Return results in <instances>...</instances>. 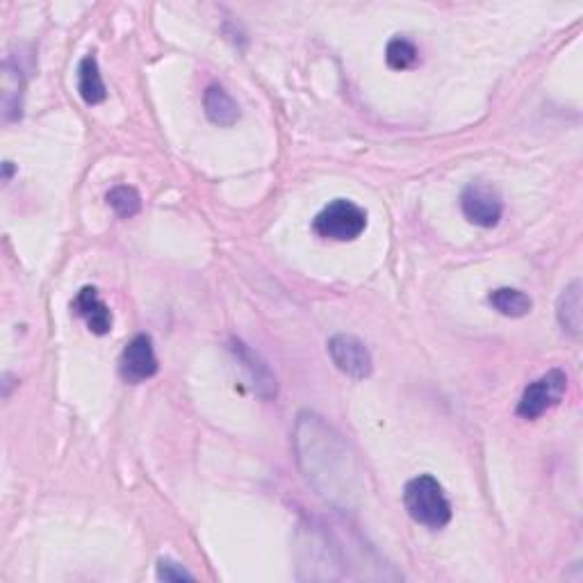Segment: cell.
Returning a JSON list of instances; mask_svg holds the SVG:
<instances>
[{
	"label": "cell",
	"instance_id": "obj_15",
	"mask_svg": "<svg viewBox=\"0 0 583 583\" xmlns=\"http://www.w3.org/2000/svg\"><path fill=\"white\" fill-rule=\"evenodd\" d=\"M385 62L394 71H408L420 62V51H417V46L410 39L394 37L388 41V48H385Z\"/></svg>",
	"mask_w": 583,
	"mask_h": 583
},
{
	"label": "cell",
	"instance_id": "obj_16",
	"mask_svg": "<svg viewBox=\"0 0 583 583\" xmlns=\"http://www.w3.org/2000/svg\"><path fill=\"white\" fill-rule=\"evenodd\" d=\"M105 199H108L110 208L123 219L135 217L137 212L142 210V196H139V192L135 190V187H130V185L112 187Z\"/></svg>",
	"mask_w": 583,
	"mask_h": 583
},
{
	"label": "cell",
	"instance_id": "obj_7",
	"mask_svg": "<svg viewBox=\"0 0 583 583\" xmlns=\"http://www.w3.org/2000/svg\"><path fill=\"white\" fill-rule=\"evenodd\" d=\"M158 356H155L151 335H135L126 344L119 358V376L130 385H137L158 374Z\"/></svg>",
	"mask_w": 583,
	"mask_h": 583
},
{
	"label": "cell",
	"instance_id": "obj_17",
	"mask_svg": "<svg viewBox=\"0 0 583 583\" xmlns=\"http://www.w3.org/2000/svg\"><path fill=\"white\" fill-rule=\"evenodd\" d=\"M155 577L160 581L174 583V581H194V574L190 570H185L183 565L171 561V558H160L158 568H155Z\"/></svg>",
	"mask_w": 583,
	"mask_h": 583
},
{
	"label": "cell",
	"instance_id": "obj_6",
	"mask_svg": "<svg viewBox=\"0 0 583 583\" xmlns=\"http://www.w3.org/2000/svg\"><path fill=\"white\" fill-rule=\"evenodd\" d=\"M328 356H331L333 365L340 369L342 374L351 376L356 381H365L367 376L374 372V360L372 353L365 347V342H360L356 335H333L328 340Z\"/></svg>",
	"mask_w": 583,
	"mask_h": 583
},
{
	"label": "cell",
	"instance_id": "obj_4",
	"mask_svg": "<svg viewBox=\"0 0 583 583\" xmlns=\"http://www.w3.org/2000/svg\"><path fill=\"white\" fill-rule=\"evenodd\" d=\"M565 390H568V374L563 369H549L547 374L524 388L520 404H517V415L524 420H538L547 410L561 404Z\"/></svg>",
	"mask_w": 583,
	"mask_h": 583
},
{
	"label": "cell",
	"instance_id": "obj_18",
	"mask_svg": "<svg viewBox=\"0 0 583 583\" xmlns=\"http://www.w3.org/2000/svg\"><path fill=\"white\" fill-rule=\"evenodd\" d=\"M3 169H5V180H10L12 171H14V169H12V162H5V164H3Z\"/></svg>",
	"mask_w": 583,
	"mask_h": 583
},
{
	"label": "cell",
	"instance_id": "obj_14",
	"mask_svg": "<svg viewBox=\"0 0 583 583\" xmlns=\"http://www.w3.org/2000/svg\"><path fill=\"white\" fill-rule=\"evenodd\" d=\"M488 301H490V306L499 312V315L513 317V319L527 317L533 308V301L529 294L515 290V287H499V290H492Z\"/></svg>",
	"mask_w": 583,
	"mask_h": 583
},
{
	"label": "cell",
	"instance_id": "obj_10",
	"mask_svg": "<svg viewBox=\"0 0 583 583\" xmlns=\"http://www.w3.org/2000/svg\"><path fill=\"white\" fill-rule=\"evenodd\" d=\"M23 94H26V78L19 67L5 60L3 73H0V105H3V119L7 123L23 117Z\"/></svg>",
	"mask_w": 583,
	"mask_h": 583
},
{
	"label": "cell",
	"instance_id": "obj_13",
	"mask_svg": "<svg viewBox=\"0 0 583 583\" xmlns=\"http://www.w3.org/2000/svg\"><path fill=\"white\" fill-rule=\"evenodd\" d=\"M78 94L87 105H98L108 98V89L98 69V60L94 55H85L78 64Z\"/></svg>",
	"mask_w": 583,
	"mask_h": 583
},
{
	"label": "cell",
	"instance_id": "obj_12",
	"mask_svg": "<svg viewBox=\"0 0 583 583\" xmlns=\"http://www.w3.org/2000/svg\"><path fill=\"white\" fill-rule=\"evenodd\" d=\"M583 303H581V281H572L565 290L561 292V297L556 301V317L558 324L570 338L579 340L581 338V326H583Z\"/></svg>",
	"mask_w": 583,
	"mask_h": 583
},
{
	"label": "cell",
	"instance_id": "obj_1",
	"mask_svg": "<svg viewBox=\"0 0 583 583\" xmlns=\"http://www.w3.org/2000/svg\"><path fill=\"white\" fill-rule=\"evenodd\" d=\"M294 445L310 486L328 502L347 506L358 492L360 470L342 435L319 415L303 413L294 429Z\"/></svg>",
	"mask_w": 583,
	"mask_h": 583
},
{
	"label": "cell",
	"instance_id": "obj_8",
	"mask_svg": "<svg viewBox=\"0 0 583 583\" xmlns=\"http://www.w3.org/2000/svg\"><path fill=\"white\" fill-rule=\"evenodd\" d=\"M231 351L235 353V358L240 360L242 367L246 369V374L251 376L253 388H256L258 397L267 399V401L276 399L278 381H276L274 372L269 369V365L265 363V360H262L258 353L249 347V344H244L242 340H237V338L231 340Z\"/></svg>",
	"mask_w": 583,
	"mask_h": 583
},
{
	"label": "cell",
	"instance_id": "obj_5",
	"mask_svg": "<svg viewBox=\"0 0 583 583\" xmlns=\"http://www.w3.org/2000/svg\"><path fill=\"white\" fill-rule=\"evenodd\" d=\"M461 210L470 224L495 228L504 215L502 194L488 183H470L461 194Z\"/></svg>",
	"mask_w": 583,
	"mask_h": 583
},
{
	"label": "cell",
	"instance_id": "obj_9",
	"mask_svg": "<svg viewBox=\"0 0 583 583\" xmlns=\"http://www.w3.org/2000/svg\"><path fill=\"white\" fill-rule=\"evenodd\" d=\"M73 308L85 319V324L94 335H108L112 331V310L101 297L96 287H82L78 297L73 299Z\"/></svg>",
	"mask_w": 583,
	"mask_h": 583
},
{
	"label": "cell",
	"instance_id": "obj_11",
	"mask_svg": "<svg viewBox=\"0 0 583 583\" xmlns=\"http://www.w3.org/2000/svg\"><path fill=\"white\" fill-rule=\"evenodd\" d=\"M203 108L208 117L219 128H231L240 121V105L221 85H210L203 94Z\"/></svg>",
	"mask_w": 583,
	"mask_h": 583
},
{
	"label": "cell",
	"instance_id": "obj_3",
	"mask_svg": "<svg viewBox=\"0 0 583 583\" xmlns=\"http://www.w3.org/2000/svg\"><path fill=\"white\" fill-rule=\"evenodd\" d=\"M367 212L358 203L347 199H335L326 205L312 221V231L322 240L353 242L365 233Z\"/></svg>",
	"mask_w": 583,
	"mask_h": 583
},
{
	"label": "cell",
	"instance_id": "obj_2",
	"mask_svg": "<svg viewBox=\"0 0 583 583\" xmlns=\"http://www.w3.org/2000/svg\"><path fill=\"white\" fill-rule=\"evenodd\" d=\"M404 506L417 524L429 529H442L451 522V504L440 481L431 474L410 479L404 488Z\"/></svg>",
	"mask_w": 583,
	"mask_h": 583
}]
</instances>
